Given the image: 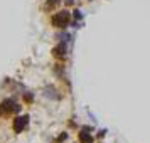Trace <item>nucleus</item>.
<instances>
[{
	"mask_svg": "<svg viewBox=\"0 0 150 143\" xmlns=\"http://www.w3.org/2000/svg\"><path fill=\"white\" fill-rule=\"evenodd\" d=\"M19 111V106L17 104H14V101H4L2 103V106H0V113H8V111Z\"/></svg>",
	"mask_w": 150,
	"mask_h": 143,
	"instance_id": "obj_2",
	"label": "nucleus"
},
{
	"mask_svg": "<svg viewBox=\"0 0 150 143\" xmlns=\"http://www.w3.org/2000/svg\"><path fill=\"white\" fill-rule=\"evenodd\" d=\"M57 4H59V0H49L47 7H54V5H57Z\"/></svg>",
	"mask_w": 150,
	"mask_h": 143,
	"instance_id": "obj_6",
	"label": "nucleus"
},
{
	"mask_svg": "<svg viewBox=\"0 0 150 143\" xmlns=\"http://www.w3.org/2000/svg\"><path fill=\"white\" fill-rule=\"evenodd\" d=\"M79 138H81L84 143H91L93 142V138H91L89 135H86V133H79Z\"/></svg>",
	"mask_w": 150,
	"mask_h": 143,
	"instance_id": "obj_5",
	"label": "nucleus"
},
{
	"mask_svg": "<svg viewBox=\"0 0 150 143\" xmlns=\"http://www.w3.org/2000/svg\"><path fill=\"white\" fill-rule=\"evenodd\" d=\"M69 12H66V10H62V12H57V14L52 17V24H54L56 27H66L69 22Z\"/></svg>",
	"mask_w": 150,
	"mask_h": 143,
	"instance_id": "obj_1",
	"label": "nucleus"
},
{
	"mask_svg": "<svg viewBox=\"0 0 150 143\" xmlns=\"http://www.w3.org/2000/svg\"><path fill=\"white\" fill-rule=\"evenodd\" d=\"M64 51H66V46H64V44H61L59 47H56V49H54L56 56H64Z\"/></svg>",
	"mask_w": 150,
	"mask_h": 143,
	"instance_id": "obj_4",
	"label": "nucleus"
},
{
	"mask_svg": "<svg viewBox=\"0 0 150 143\" xmlns=\"http://www.w3.org/2000/svg\"><path fill=\"white\" fill-rule=\"evenodd\" d=\"M27 120H29L27 116H21V118H17V120H15V123H14V130L17 131V133H21L22 128H24V126L27 125Z\"/></svg>",
	"mask_w": 150,
	"mask_h": 143,
	"instance_id": "obj_3",
	"label": "nucleus"
},
{
	"mask_svg": "<svg viewBox=\"0 0 150 143\" xmlns=\"http://www.w3.org/2000/svg\"><path fill=\"white\" fill-rule=\"evenodd\" d=\"M76 19H81V14H79V10H76V14H74Z\"/></svg>",
	"mask_w": 150,
	"mask_h": 143,
	"instance_id": "obj_7",
	"label": "nucleus"
}]
</instances>
